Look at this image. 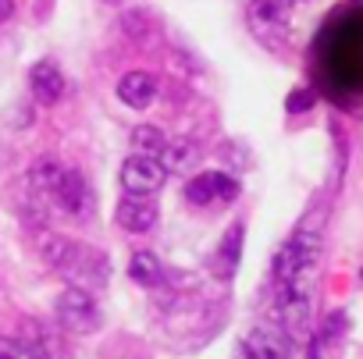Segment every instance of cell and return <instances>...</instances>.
<instances>
[{"label": "cell", "instance_id": "6da1fadb", "mask_svg": "<svg viewBox=\"0 0 363 359\" xmlns=\"http://www.w3.org/2000/svg\"><path fill=\"white\" fill-rule=\"evenodd\" d=\"M47 256L50 263L72 281V288H104L111 267H107V256L93 246H82V242H68V239H50L47 242Z\"/></svg>", "mask_w": 363, "mask_h": 359}, {"label": "cell", "instance_id": "7a4b0ae2", "mask_svg": "<svg viewBox=\"0 0 363 359\" xmlns=\"http://www.w3.org/2000/svg\"><path fill=\"white\" fill-rule=\"evenodd\" d=\"M317 256H320V235L310 232V228H299V232L274 253V281H278V285H289V281H306V278H313Z\"/></svg>", "mask_w": 363, "mask_h": 359}, {"label": "cell", "instance_id": "3957f363", "mask_svg": "<svg viewBox=\"0 0 363 359\" xmlns=\"http://www.w3.org/2000/svg\"><path fill=\"white\" fill-rule=\"evenodd\" d=\"M54 320L68 331V334H93L104 324V309L96 302L93 292L86 288H65L54 302Z\"/></svg>", "mask_w": 363, "mask_h": 359}, {"label": "cell", "instance_id": "277c9868", "mask_svg": "<svg viewBox=\"0 0 363 359\" xmlns=\"http://www.w3.org/2000/svg\"><path fill=\"white\" fill-rule=\"evenodd\" d=\"M167 182V171L157 156H143V153H132L125 164H121V189L128 196H139V200H150L153 193H160Z\"/></svg>", "mask_w": 363, "mask_h": 359}, {"label": "cell", "instance_id": "5b68a950", "mask_svg": "<svg viewBox=\"0 0 363 359\" xmlns=\"http://www.w3.org/2000/svg\"><path fill=\"white\" fill-rule=\"evenodd\" d=\"M310 281L313 278L278 285V317H281V324L289 331H299L310 320V309H313V288H310Z\"/></svg>", "mask_w": 363, "mask_h": 359}, {"label": "cell", "instance_id": "8992f818", "mask_svg": "<svg viewBox=\"0 0 363 359\" xmlns=\"http://www.w3.org/2000/svg\"><path fill=\"white\" fill-rule=\"evenodd\" d=\"M239 196V182L225 171H203L196 178H189L186 186V200L196 203V207H207V203H218V200H232Z\"/></svg>", "mask_w": 363, "mask_h": 359}, {"label": "cell", "instance_id": "52a82bcc", "mask_svg": "<svg viewBox=\"0 0 363 359\" xmlns=\"http://www.w3.org/2000/svg\"><path fill=\"white\" fill-rule=\"evenodd\" d=\"M242 348H246L250 359H292L289 338H285L278 327H267V324H264V327H253V331L246 334Z\"/></svg>", "mask_w": 363, "mask_h": 359}, {"label": "cell", "instance_id": "ba28073f", "mask_svg": "<svg viewBox=\"0 0 363 359\" xmlns=\"http://www.w3.org/2000/svg\"><path fill=\"white\" fill-rule=\"evenodd\" d=\"M50 207H57V210H65V214H86V210H89V186H86V178H82L79 171H65V174H61Z\"/></svg>", "mask_w": 363, "mask_h": 359}, {"label": "cell", "instance_id": "9c48e42d", "mask_svg": "<svg viewBox=\"0 0 363 359\" xmlns=\"http://www.w3.org/2000/svg\"><path fill=\"white\" fill-rule=\"evenodd\" d=\"M29 89H33V96L43 107L57 103L65 96V75H61V68L54 61H36L33 72H29Z\"/></svg>", "mask_w": 363, "mask_h": 359}, {"label": "cell", "instance_id": "30bf717a", "mask_svg": "<svg viewBox=\"0 0 363 359\" xmlns=\"http://www.w3.org/2000/svg\"><path fill=\"white\" fill-rule=\"evenodd\" d=\"M153 96H157V79H153L150 72H128V75H121V82H118V100H121L125 107L146 110V107L153 103Z\"/></svg>", "mask_w": 363, "mask_h": 359}, {"label": "cell", "instance_id": "8fae6325", "mask_svg": "<svg viewBox=\"0 0 363 359\" xmlns=\"http://www.w3.org/2000/svg\"><path fill=\"white\" fill-rule=\"evenodd\" d=\"M118 224L128 232V235H146L153 224H157V203L153 200H139V196H128L121 200L118 207Z\"/></svg>", "mask_w": 363, "mask_h": 359}, {"label": "cell", "instance_id": "7c38bea8", "mask_svg": "<svg viewBox=\"0 0 363 359\" xmlns=\"http://www.w3.org/2000/svg\"><path fill=\"white\" fill-rule=\"evenodd\" d=\"M157 160L164 164L167 174H186V171L196 167V160H200V146H196L193 139H167Z\"/></svg>", "mask_w": 363, "mask_h": 359}, {"label": "cell", "instance_id": "4fadbf2b", "mask_svg": "<svg viewBox=\"0 0 363 359\" xmlns=\"http://www.w3.org/2000/svg\"><path fill=\"white\" fill-rule=\"evenodd\" d=\"M250 18H253V29L260 36H271V33H285L289 29V8H281L278 0H253Z\"/></svg>", "mask_w": 363, "mask_h": 359}, {"label": "cell", "instance_id": "5bb4252c", "mask_svg": "<svg viewBox=\"0 0 363 359\" xmlns=\"http://www.w3.org/2000/svg\"><path fill=\"white\" fill-rule=\"evenodd\" d=\"M239 256H242V224H232V232L221 239V249H218V274L221 278H228V274H235V267H239Z\"/></svg>", "mask_w": 363, "mask_h": 359}, {"label": "cell", "instance_id": "9a60e30c", "mask_svg": "<svg viewBox=\"0 0 363 359\" xmlns=\"http://www.w3.org/2000/svg\"><path fill=\"white\" fill-rule=\"evenodd\" d=\"M128 278H132L135 285H143V288H153V285L160 281V260H157L153 253H135V256L128 260Z\"/></svg>", "mask_w": 363, "mask_h": 359}, {"label": "cell", "instance_id": "2e32d148", "mask_svg": "<svg viewBox=\"0 0 363 359\" xmlns=\"http://www.w3.org/2000/svg\"><path fill=\"white\" fill-rule=\"evenodd\" d=\"M164 132L160 128H153V125H139L135 132H132V146L143 153V156H160V149H164Z\"/></svg>", "mask_w": 363, "mask_h": 359}, {"label": "cell", "instance_id": "e0dca14e", "mask_svg": "<svg viewBox=\"0 0 363 359\" xmlns=\"http://www.w3.org/2000/svg\"><path fill=\"white\" fill-rule=\"evenodd\" d=\"M0 359H47L40 345L22 338H0Z\"/></svg>", "mask_w": 363, "mask_h": 359}, {"label": "cell", "instance_id": "ac0fdd59", "mask_svg": "<svg viewBox=\"0 0 363 359\" xmlns=\"http://www.w3.org/2000/svg\"><path fill=\"white\" fill-rule=\"evenodd\" d=\"M11 11H15V0H0V22H8Z\"/></svg>", "mask_w": 363, "mask_h": 359}, {"label": "cell", "instance_id": "d6986e66", "mask_svg": "<svg viewBox=\"0 0 363 359\" xmlns=\"http://www.w3.org/2000/svg\"><path fill=\"white\" fill-rule=\"evenodd\" d=\"M310 103V96H292L289 100V110H299V107H306Z\"/></svg>", "mask_w": 363, "mask_h": 359}, {"label": "cell", "instance_id": "ffe728a7", "mask_svg": "<svg viewBox=\"0 0 363 359\" xmlns=\"http://www.w3.org/2000/svg\"><path fill=\"white\" fill-rule=\"evenodd\" d=\"M281 8H296V4H306V0H278Z\"/></svg>", "mask_w": 363, "mask_h": 359}, {"label": "cell", "instance_id": "44dd1931", "mask_svg": "<svg viewBox=\"0 0 363 359\" xmlns=\"http://www.w3.org/2000/svg\"><path fill=\"white\" fill-rule=\"evenodd\" d=\"M107 4H121V0H107Z\"/></svg>", "mask_w": 363, "mask_h": 359}]
</instances>
